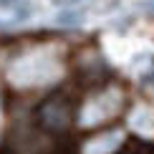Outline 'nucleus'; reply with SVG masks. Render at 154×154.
<instances>
[{
  "label": "nucleus",
  "instance_id": "6",
  "mask_svg": "<svg viewBox=\"0 0 154 154\" xmlns=\"http://www.w3.org/2000/svg\"><path fill=\"white\" fill-rule=\"evenodd\" d=\"M56 23L63 25V28H76V25L83 23V10H76V8H63L58 15H56Z\"/></svg>",
  "mask_w": 154,
  "mask_h": 154
},
{
  "label": "nucleus",
  "instance_id": "5",
  "mask_svg": "<svg viewBox=\"0 0 154 154\" xmlns=\"http://www.w3.org/2000/svg\"><path fill=\"white\" fill-rule=\"evenodd\" d=\"M76 66L81 68L83 73H88V76H96V73H101V58H99V53H96L94 48H83L81 53H79V58H76Z\"/></svg>",
  "mask_w": 154,
  "mask_h": 154
},
{
  "label": "nucleus",
  "instance_id": "1",
  "mask_svg": "<svg viewBox=\"0 0 154 154\" xmlns=\"http://www.w3.org/2000/svg\"><path fill=\"white\" fill-rule=\"evenodd\" d=\"M66 43L63 41H28L8 48L3 76L15 91H38L58 83L66 76Z\"/></svg>",
  "mask_w": 154,
  "mask_h": 154
},
{
  "label": "nucleus",
  "instance_id": "7",
  "mask_svg": "<svg viewBox=\"0 0 154 154\" xmlns=\"http://www.w3.org/2000/svg\"><path fill=\"white\" fill-rule=\"evenodd\" d=\"M131 126H137V129H144V131H149V126H152V111H149V109H144V111H137V114H131Z\"/></svg>",
  "mask_w": 154,
  "mask_h": 154
},
{
  "label": "nucleus",
  "instance_id": "8",
  "mask_svg": "<svg viewBox=\"0 0 154 154\" xmlns=\"http://www.w3.org/2000/svg\"><path fill=\"white\" fill-rule=\"evenodd\" d=\"M149 152H152V149H149V144L137 142V144H124L119 154H149Z\"/></svg>",
  "mask_w": 154,
  "mask_h": 154
},
{
  "label": "nucleus",
  "instance_id": "2",
  "mask_svg": "<svg viewBox=\"0 0 154 154\" xmlns=\"http://www.w3.org/2000/svg\"><path fill=\"white\" fill-rule=\"evenodd\" d=\"M126 109V88L116 81L101 83L91 88L79 106L73 109V121L81 131H96L101 126L116 121Z\"/></svg>",
  "mask_w": 154,
  "mask_h": 154
},
{
  "label": "nucleus",
  "instance_id": "4",
  "mask_svg": "<svg viewBox=\"0 0 154 154\" xmlns=\"http://www.w3.org/2000/svg\"><path fill=\"white\" fill-rule=\"evenodd\" d=\"M124 144L126 134L121 129H96L81 139L79 154H119Z\"/></svg>",
  "mask_w": 154,
  "mask_h": 154
},
{
  "label": "nucleus",
  "instance_id": "9",
  "mask_svg": "<svg viewBox=\"0 0 154 154\" xmlns=\"http://www.w3.org/2000/svg\"><path fill=\"white\" fill-rule=\"evenodd\" d=\"M56 5H58V8H76V3H79V0H53Z\"/></svg>",
  "mask_w": 154,
  "mask_h": 154
},
{
  "label": "nucleus",
  "instance_id": "10",
  "mask_svg": "<svg viewBox=\"0 0 154 154\" xmlns=\"http://www.w3.org/2000/svg\"><path fill=\"white\" fill-rule=\"evenodd\" d=\"M10 5H15V0H0V8H10Z\"/></svg>",
  "mask_w": 154,
  "mask_h": 154
},
{
  "label": "nucleus",
  "instance_id": "3",
  "mask_svg": "<svg viewBox=\"0 0 154 154\" xmlns=\"http://www.w3.org/2000/svg\"><path fill=\"white\" fill-rule=\"evenodd\" d=\"M38 124L51 134H63L73 124V101L68 94H53L38 106Z\"/></svg>",
  "mask_w": 154,
  "mask_h": 154
}]
</instances>
